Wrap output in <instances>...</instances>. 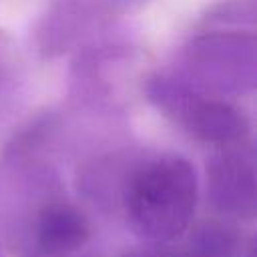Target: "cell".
Listing matches in <instances>:
<instances>
[{
    "mask_svg": "<svg viewBox=\"0 0 257 257\" xmlns=\"http://www.w3.org/2000/svg\"><path fill=\"white\" fill-rule=\"evenodd\" d=\"M197 175L191 163L177 155L143 165L124 191L131 227L147 241L167 245L191 225L197 209Z\"/></svg>",
    "mask_w": 257,
    "mask_h": 257,
    "instance_id": "obj_1",
    "label": "cell"
},
{
    "mask_svg": "<svg viewBox=\"0 0 257 257\" xmlns=\"http://www.w3.org/2000/svg\"><path fill=\"white\" fill-rule=\"evenodd\" d=\"M90 239L86 217L68 203L46 205L34 225V247L40 257H70Z\"/></svg>",
    "mask_w": 257,
    "mask_h": 257,
    "instance_id": "obj_2",
    "label": "cell"
},
{
    "mask_svg": "<svg viewBox=\"0 0 257 257\" xmlns=\"http://www.w3.org/2000/svg\"><path fill=\"white\" fill-rule=\"evenodd\" d=\"M177 116L199 139L213 143H229L243 135V118L227 104L201 100L193 96H177Z\"/></svg>",
    "mask_w": 257,
    "mask_h": 257,
    "instance_id": "obj_3",
    "label": "cell"
},
{
    "mask_svg": "<svg viewBox=\"0 0 257 257\" xmlns=\"http://www.w3.org/2000/svg\"><path fill=\"white\" fill-rule=\"evenodd\" d=\"M213 195L217 205L235 215H251L255 205V181L251 167L227 159L213 173Z\"/></svg>",
    "mask_w": 257,
    "mask_h": 257,
    "instance_id": "obj_4",
    "label": "cell"
},
{
    "mask_svg": "<svg viewBox=\"0 0 257 257\" xmlns=\"http://www.w3.org/2000/svg\"><path fill=\"white\" fill-rule=\"evenodd\" d=\"M239 239L235 231L221 223L203 225L185 249L187 257H237Z\"/></svg>",
    "mask_w": 257,
    "mask_h": 257,
    "instance_id": "obj_5",
    "label": "cell"
},
{
    "mask_svg": "<svg viewBox=\"0 0 257 257\" xmlns=\"http://www.w3.org/2000/svg\"><path fill=\"white\" fill-rule=\"evenodd\" d=\"M126 257H187V255H185V251H177L171 247H163L161 243H153L151 247L133 251Z\"/></svg>",
    "mask_w": 257,
    "mask_h": 257,
    "instance_id": "obj_6",
    "label": "cell"
}]
</instances>
